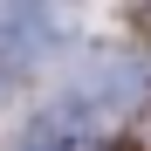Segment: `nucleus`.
<instances>
[{
    "label": "nucleus",
    "instance_id": "2",
    "mask_svg": "<svg viewBox=\"0 0 151 151\" xmlns=\"http://www.w3.org/2000/svg\"><path fill=\"white\" fill-rule=\"evenodd\" d=\"M55 28L62 21L48 7H0V69H35L48 48H55Z\"/></svg>",
    "mask_w": 151,
    "mask_h": 151
},
{
    "label": "nucleus",
    "instance_id": "1",
    "mask_svg": "<svg viewBox=\"0 0 151 151\" xmlns=\"http://www.w3.org/2000/svg\"><path fill=\"white\" fill-rule=\"evenodd\" d=\"M151 69L144 55H124V48H103L55 89V103L41 110V131H96V124H117L144 103Z\"/></svg>",
    "mask_w": 151,
    "mask_h": 151
},
{
    "label": "nucleus",
    "instance_id": "3",
    "mask_svg": "<svg viewBox=\"0 0 151 151\" xmlns=\"http://www.w3.org/2000/svg\"><path fill=\"white\" fill-rule=\"evenodd\" d=\"M69 151H103V144H69Z\"/></svg>",
    "mask_w": 151,
    "mask_h": 151
}]
</instances>
